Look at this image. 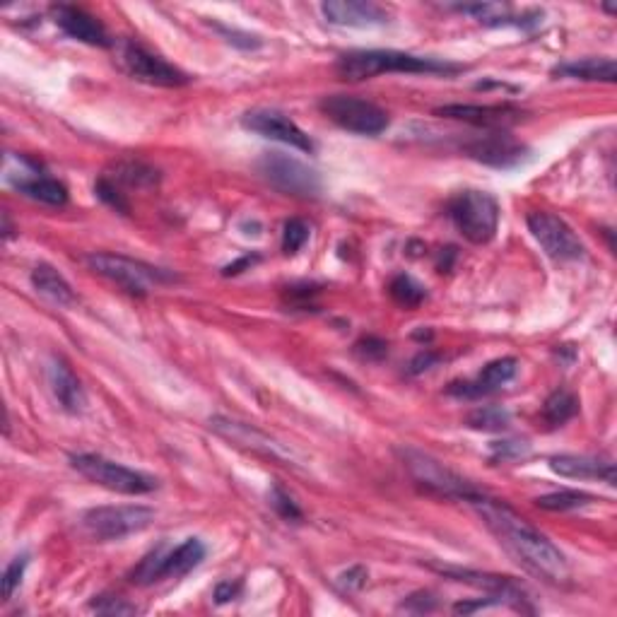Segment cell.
<instances>
[{
	"label": "cell",
	"instance_id": "6da1fadb",
	"mask_svg": "<svg viewBox=\"0 0 617 617\" xmlns=\"http://www.w3.org/2000/svg\"><path fill=\"white\" fill-rule=\"evenodd\" d=\"M470 504L485 521V526L495 533L499 543L524 564L528 572L550 584H564L569 579V562L564 552L519 511L511 509L502 499L490 497L487 492L475 497Z\"/></svg>",
	"mask_w": 617,
	"mask_h": 617
},
{
	"label": "cell",
	"instance_id": "7a4b0ae2",
	"mask_svg": "<svg viewBox=\"0 0 617 617\" xmlns=\"http://www.w3.org/2000/svg\"><path fill=\"white\" fill-rule=\"evenodd\" d=\"M461 70L463 66H458V63L405 54V51H350V54L340 56L336 63V73L348 82H362L386 73L454 75Z\"/></svg>",
	"mask_w": 617,
	"mask_h": 617
},
{
	"label": "cell",
	"instance_id": "3957f363",
	"mask_svg": "<svg viewBox=\"0 0 617 617\" xmlns=\"http://www.w3.org/2000/svg\"><path fill=\"white\" fill-rule=\"evenodd\" d=\"M403 468L408 470V475L413 478V483L425 490L427 495L442 497V499H458V502H473L475 497L483 495L485 490H480L478 485H473L470 480L458 475L456 470L444 466L442 461L425 454V451L413 449V446H405L398 449Z\"/></svg>",
	"mask_w": 617,
	"mask_h": 617
},
{
	"label": "cell",
	"instance_id": "277c9868",
	"mask_svg": "<svg viewBox=\"0 0 617 617\" xmlns=\"http://www.w3.org/2000/svg\"><path fill=\"white\" fill-rule=\"evenodd\" d=\"M451 222L470 244H487L495 239L499 227V203L495 196L485 191H468L456 193L446 205Z\"/></svg>",
	"mask_w": 617,
	"mask_h": 617
},
{
	"label": "cell",
	"instance_id": "5b68a950",
	"mask_svg": "<svg viewBox=\"0 0 617 617\" xmlns=\"http://www.w3.org/2000/svg\"><path fill=\"white\" fill-rule=\"evenodd\" d=\"M85 263L97 275L116 282L123 290L138 297L148 295L152 285H167V282L176 280V275L169 273V270L121 254H87Z\"/></svg>",
	"mask_w": 617,
	"mask_h": 617
},
{
	"label": "cell",
	"instance_id": "8992f818",
	"mask_svg": "<svg viewBox=\"0 0 617 617\" xmlns=\"http://www.w3.org/2000/svg\"><path fill=\"white\" fill-rule=\"evenodd\" d=\"M155 511L140 504H123V507H94L85 511L80 519L82 531L97 543L123 540L133 533H143L155 524Z\"/></svg>",
	"mask_w": 617,
	"mask_h": 617
},
{
	"label": "cell",
	"instance_id": "52a82bcc",
	"mask_svg": "<svg viewBox=\"0 0 617 617\" xmlns=\"http://www.w3.org/2000/svg\"><path fill=\"white\" fill-rule=\"evenodd\" d=\"M70 466H73L82 478L90 483L107 487L111 492L119 495H148V492L157 490V478L140 473V470L126 468L121 463L109 461V458L99 454H75L70 456Z\"/></svg>",
	"mask_w": 617,
	"mask_h": 617
},
{
	"label": "cell",
	"instance_id": "ba28073f",
	"mask_svg": "<svg viewBox=\"0 0 617 617\" xmlns=\"http://www.w3.org/2000/svg\"><path fill=\"white\" fill-rule=\"evenodd\" d=\"M319 109L328 121H333L343 131L369 135V138L384 133L391 123L389 114L379 104L355 97V94H328L321 99Z\"/></svg>",
	"mask_w": 617,
	"mask_h": 617
},
{
	"label": "cell",
	"instance_id": "9c48e42d",
	"mask_svg": "<svg viewBox=\"0 0 617 617\" xmlns=\"http://www.w3.org/2000/svg\"><path fill=\"white\" fill-rule=\"evenodd\" d=\"M256 167L258 174L280 193L295 198H319L323 188L319 172L299 162L297 157L285 155V152H263Z\"/></svg>",
	"mask_w": 617,
	"mask_h": 617
},
{
	"label": "cell",
	"instance_id": "30bf717a",
	"mask_svg": "<svg viewBox=\"0 0 617 617\" xmlns=\"http://www.w3.org/2000/svg\"><path fill=\"white\" fill-rule=\"evenodd\" d=\"M210 430H213L217 437L227 439L229 444L239 446V449L244 451H251V454L266 456L270 461L282 463V466H297L295 454H292L285 444H280L278 439H273L270 434L261 432L254 425H249V422L232 420V417L225 415H215L210 417Z\"/></svg>",
	"mask_w": 617,
	"mask_h": 617
},
{
	"label": "cell",
	"instance_id": "8fae6325",
	"mask_svg": "<svg viewBox=\"0 0 617 617\" xmlns=\"http://www.w3.org/2000/svg\"><path fill=\"white\" fill-rule=\"evenodd\" d=\"M526 225L533 239L540 244V249L545 251V256H550L552 261H581L586 256L581 239L562 217L552 215L548 210H536V213L526 217Z\"/></svg>",
	"mask_w": 617,
	"mask_h": 617
},
{
	"label": "cell",
	"instance_id": "7c38bea8",
	"mask_svg": "<svg viewBox=\"0 0 617 617\" xmlns=\"http://www.w3.org/2000/svg\"><path fill=\"white\" fill-rule=\"evenodd\" d=\"M434 572L444 574L446 579L461 581V584L473 586V589L485 591L487 596L497 598L499 605L509 603L516 610H528L526 603L531 601L524 586L519 584L514 577H502V574H490V572H475V569H463V567H451V564H430Z\"/></svg>",
	"mask_w": 617,
	"mask_h": 617
},
{
	"label": "cell",
	"instance_id": "4fadbf2b",
	"mask_svg": "<svg viewBox=\"0 0 617 617\" xmlns=\"http://www.w3.org/2000/svg\"><path fill=\"white\" fill-rule=\"evenodd\" d=\"M121 63L126 68V73L138 82L155 87H181L188 82V75L184 70L172 66L169 61H164L162 56L152 54L145 46L126 41L121 49Z\"/></svg>",
	"mask_w": 617,
	"mask_h": 617
},
{
	"label": "cell",
	"instance_id": "5bb4252c",
	"mask_svg": "<svg viewBox=\"0 0 617 617\" xmlns=\"http://www.w3.org/2000/svg\"><path fill=\"white\" fill-rule=\"evenodd\" d=\"M463 152L470 160L487 164L495 169H514L524 164L531 155V150L524 143L509 135L507 131H492L487 135H478V138L463 143Z\"/></svg>",
	"mask_w": 617,
	"mask_h": 617
},
{
	"label": "cell",
	"instance_id": "9a60e30c",
	"mask_svg": "<svg viewBox=\"0 0 617 617\" xmlns=\"http://www.w3.org/2000/svg\"><path fill=\"white\" fill-rule=\"evenodd\" d=\"M242 126L246 131H254L263 138L278 140L282 145H290L302 152H314V140L297 126L290 116L280 114L275 109H254L242 116Z\"/></svg>",
	"mask_w": 617,
	"mask_h": 617
},
{
	"label": "cell",
	"instance_id": "2e32d148",
	"mask_svg": "<svg viewBox=\"0 0 617 617\" xmlns=\"http://www.w3.org/2000/svg\"><path fill=\"white\" fill-rule=\"evenodd\" d=\"M519 372V360L516 357H499V360L487 362L475 379L470 381H454L449 384L446 393L456 398H483L487 393H495L502 389L504 384H509Z\"/></svg>",
	"mask_w": 617,
	"mask_h": 617
},
{
	"label": "cell",
	"instance_id": "e0dca14e",
	"mask_svg": "<svg viewBox=\"0 0 617 617\" xmlns=\"http://www.w3.org/2000/svg\"><path fill=\"white\" fill-rule=\"evenodd\" d=\"M54 20L56 25L63 29V34L75 41H82L87 46H99V49H107L111 46L109 32L104 29L102 22L97 17L87 13V10L75 8V5H54Z\"/></svg>",
	"mask_w": 617,
	"mask_h": 617
},
{
	"label": "cell",
	"instance_id": "ac0fdd59",
	"mask_svg": "<svg viewBox=\"0 0 617 617\" xmlns=\"http://www.w3.org/2000/svg\"><path fill=\"white\" fill-rule=\"evenodd\" d=\"M434 114L442 116V119H454V121H466L473 126L483 128H504L509 123H516L521 119V111L511 104H446V107L434 109Z\"/></svg>",
	"mask_w": 617,
	"mask_h": 617
},
{
	"label": "cell",
	"instance_id": "d6986e66",
	"mask_svg": "<svg viewBox=\"0 0 617 617\" xmlns=\"http://www.w3.org/2000/svg\"><path fill=\"white\" fill-rule=\"evenodd\" d=\"M321 13L331 25L338 27H379L389 22V10L364 0H328Z\"/></svg>",
	"mask_w": 617,
	"mask_h": 617
},
{
	"label": "cell",
	"instance_id": "ffe728a7",
	"mask_svg": "<svg viewBox=\"0 0 617 617\" xmlns=\"http://www.w3.org/2000/svg\"><path fill=\"white\" fill-rule=\"evenodd\" d=\"M552 473L572 480H603V483L615 485V463L610 458L598 456H577V454H560L550 458Z\"/></svg>",
	"mask_w": 617,
	"mask_h": 617
},
{
	"label": "cell",
	"instance_id": "44dd1931",
	"mask_svg": "<svg viewBox=\"0 0 617 617\" xmlns=\"http://www.w3.org/2000/svg\"><path fill=\"white\" fill-rule=\"evenodd\" d=\"M49 386H51V393H54V398L61 403V408L66 410V413L78 415L85 410V405H87L85 389H82L80 379L75 376L73 369L61 360V357H51Z\"/></svg>",
	"mask_w": 617,
	"mask_h": 617
},
{
	"label": "cell",
	"instance_id": "7402d4cb",
	"mask_svg": "<svg viewBox=\"0 0 617 617\" xmlns=\"http://www.w3.org/2000/svg\"><path fill=\"white\" fill-rule=\"evenodd\" d=\"M205 552H208V548H205L201 538H186L174 550H167L160 569V581L186 577L188 572H193L205 560Z\"/></svg>",
	"mask_w": 617,
	"mask_h": 617
},
{
	"label": "cell",
	"instance_id": "603a6c76",
	"mask_svg": "<svg viewBox=\"0 0 617 617\" xmlns=\"http://www.w3.org/2000/svg\"><path fill=\"white\" fill-rule=\"evenodd\" d=\"M552 75L584 82H615L617 80V66L613 58H581V61L560 63Z\"/></svg>",
	"mask_w": 617,
	"mask_h": 617
},
{
	"label": "cell",
	"instance_id": "cb8c5ba5",
	"mask_svg": "<svg viewBox=\"0 0 617 617\" xmlns=\"http://www.w3.org/2000/svg\"><path fill=\"white\" fill-rule=\"evenodd\" d=\"M32 285L39 295L51 299L54 304H61V307H70L75 302V292L70 282L56 268H51L49 263H39L32 270Z\"/></svg>",
	"mask_w": 617,
	"mask_h": 617
},
{
	"label": "cell",
	"instance_id": "d4e9b609",
	"mask_svg": "<svg viewBox=\"0 0 617 617\" xmlns=\"http://www.w3.org/2000/svg\"><path fill=\"white\" fill-rule=\"evenodd\" d=\"M17 191L22 193V196L32 198V201L44 203V205H66L68 203V188L61 184V181L51 179V176L37 174L32 176V179L20 181V184H15Z\"/></svg>",
	"mask_w": 617,
	"mask_h": 617
},
{
	"label": "cell",
	"instance_id": "484cf974",
	"mask_svg": "<svg viewBox=\"0 0 617 617\" xmlns=\"http://www.w3.org/2000/svg\"><path fill=\"white\" fill-rule=\"evenodd\" d=\"M579 413V398L572 391L557 389L552 391L543 403V420L550 427H562Z\"/></svg>",
	"mask_w": 617,
	"mask_h": 617
},
{
	"label": "cell",
	"instance_id": "4316f807",
	"mask_svg": "<svg viewBox=\"0 0 617 617\" xmlns=\"http://www.w3.org/2000/svg\"><path fill=\"white\" fill-rule=\"evenodd\" d=\"M466 425L478 432H502L511 425V413L502 405H483L466 417Z\"/></svg>",
	"mask_w": 617,
	"mask_h": 617
},
{
	"label": "cell",
	"instance_id": "83f0119b",
	"mask_svg": "<svg viewBox=\"0 0 617 617\" xmlns=\"http://www.w3.org/2000/svg\"><path fill=\"white\" fill-rule=\"evenodd\" d=\"M389 295L393 302L401 304V307L415 309L427 299V290L425 285H420V282L413 278V275L401 273L389 282Z\"/></svg>",
	"mask_w": 617,
	"mask_h": 617
},
{
	"label": "cell",
	"instance_id": "f1b7e54d",
	"mask_svg": "<svg viewBox=\"0 0 617 617\" xmlns=\"http://www.w3.org/2000/svg\"><path fill=\"white\" fill-rule=\"evenodd\" d=\"M111 181H121V184L145 188V186H155L157 181H160V174H157V169H152L143 162H119L116 164L114 179Z\"/></svg>",
	"mask_w": 617,
	"mask_h": 617
},
{
	"label": "cell",
	"instance_id": "f546056e",
	"mask_svg": "<svg viewBox=\"0 0 617 617\" xmlns=\"http://www.w3.org/2000/svg\"><path fill=\"white\" fill-rule=\"evenodd\" d=\"M593 502V495L579 490H560L552 495H543L536 499V504L545 511H574L581 507H589Z\"/></svg>",
	"mask_w": 617,
	"mask_h": 617
},
{
	"label": "cell",
	"instance_id": "4dcf8cb0",
	"mask_svg": "<svg viewBox=\"0 0 617 617\" xmlns=\"http://www.w3.org/2000/svg\"><path fill=\"white\" fill-rule=\"evenodd\" d=\"M164 555H167V545H160V548H155L150 552V555H145L143 560L138 562V567L131 572V584L135 586H150L155 584V581H160V569L164 562Z\"/></svg>",
	"mask_w": 617,
	"mask_h": 617
},
{
	"label": "cell",
	"instance_id": "1f68e13d",
	"mask_svg": "<svg viewBox=\"0 0 617 617\" xmlns=\"http://www.w3.org/2000/svg\"><path fill=\"white\" fill-rule=\"evenodd\" d=\"M268 504L273 507L275 514L280 516V519L292 521V524H299L302 521V509L297 507V502L292 499V495L287 490H282L280 485H273V490H270L268 495Z\"/></svg>",
	"mask_w": 617,
	"mask_h": 617
},
{
	"label": "cell",
	"instance_id": "d6a6232c",
	"mask_svg": "<svg viewBox=\"0 0 617 617\" xmlns=\"http://www.w3.org/2000/svg\"><path fill=\"white\" fill-rule=\"evenodd\" d=\"M307 239H309L307 222L297 220V217L285 222V227H282V251H285L287 256L297 254V251L307 244Z\"/></svg>",
	"mask_w": 617,
	"mask_h": 617
},
{
	"label": "cell",
	"instance_id": "836d02e7",
	"mask_svg": "<svg viewBox=\"0 0 617 617\" xmlns=\"http://www.w3.org/2000/svg\"><path fill=\"white\" fill-rule=\"evenodd\" d=\"M94 193H97V198L102 203H107L109 208H114L116 213L128 215L131 213V205H128L126 198H123V193L116 188V181H111L109 176H102V179L97 181V186H94Z\"/></svg>",
	"mask_w": 617,
	"mask_h": 617
},
{
	"label": "cell",
	"instance_id": "e575fe53",
	"mask_svg": "<svg viewBox=\"0 0 617 617\" xmlns=\"http://www.w3.org/2000/svg\"><path fill=\"white\" fill-rule=\"evenodd\" d=\"M27 562H29V557L22 555V557H15V560L10 562L8 567H5V572H3V601H10V598L15 596V591L20 589L22 577H25Z\"/></svg>",
	"mask_w": 617,
	"mask_h": 617
},
{
	"label": "cell",
	"instance_id": "d590c367",
	"mask_svg": "<svg viewBox=\"0 0 617 617\" xmlns=\"http://www.w3.org/2000/svg\"><path fill=\"white\" fill-rule=\"evenodd\" d=\"M531 446L528 442H519V439H504V442L492 444V461H519V458H526Z\"/></svg>",
	"mask_w": 617,
	"mask_h": 617
},
{
	"label": "cell",
	"instance_id": "8d00e7d4",
	"mask_svg": "<svg viewBox=\"0 0 617 617\" xmlns=\"http://www.w3.org/2000/svg\"><path fill=\"white\" fill-rule=\"evenodd\" d=\"M92 610H97V613L102 615H133L138 613V608L126 601V598L119 596H97L90 605Z\"/></svg>",
	"mask_w": 617,
	"mask_h": 617
},
{
	"label": "cell",
	"instance_id": "74e56055",
	"mask_svg": "<svg viewBox=\"0 0 617 617\" xmlns=\"http://www.w3.org/2000/svg\"><path fill=\"white\" fill-rule=\"evenodd\" d=\"M355 352L362 357V360L376 362V360H381V357L389 355V343L376 336H367V338L357 340Z\"/></svg>",
	"mask_w": 617,
	"mask_h": 617
},
{
	"label": "cell",
	"instance_id": "f35d334b",
	"mask_svg": "<svg viewBox=\"0 0 617 617\" xmlns=\"http://www.w3.org/2000/svg\"><path fill=\"white\" fill-rule=\"evenodd\" d=\"M338 584L345 593H355L364 589V584H367V569L360 567V564H357V567H350L348 572L340 574Z\"/></svg>",
	"mask_w": 617,
	"mask_h": 617
},
{
	"label": "cell",
	"instance_id": "ab89813d",
	"mask_svg": "<svg viewBox=\"0 0 617 617\" xmlns=\"http://www.w3.org/2000/svg\"><path fill=\"white\" fill-rule=\"evenodd\" d=\"M439 362H442V355H439V352L422 350V352H417L413 360H410V364H408V374H413V376H415V374H422V372H427V369L437 367Z\"/></svg>",
	"mask_w": 617,
	"mask_h": 617
},
{
	"label": "cell",
	"instance_id": "60d3db41",
	"mask_svg": "<svg viewBox=\"0 0 617 617\" xmlns=\"http://www.w3.org/2000/svg\"><path fill=\"white\" fill-rule=\"evenodd\" d=\"M220 32L225 34L229 44H234V46H242V49H258V46H261V39L254 37V34L229 32V29H225V27H220Z\"/></svg>",
	"mask_w": 617,
	"mask_h": 617
},
{
	"label": "cell",
	"instance_id": "b9f144b4",
	"mask_svg": "<svg viewBox=\"0 0 617 617\" xmlns=\"http://www.w3.org/2000/svg\"><path fill=\"white\" fill-rule=\"evenodd\" d=\"M239 593V584H232V581H222V584H217L215 589V601L220 605H225L229 601H234Z\"/></svg>",
	"mask_w": 617,
	"mask_h": 617
},
{
	"label": "cell",
	"instance_id": "7bdbcfd3",
	"mask_svg": "<svg viewBox=\"0 0 617 617\" xmlns=\"http://www.w3.org/2000/svg\"><path fill=\"white\" fill-rule=\"evenodd\" d=\"M410 603H417V608H413L415 613H427V610L434 608L432 593H413V596H410L403 605H410Z\"/></svg>",
	"mask_w": 617,
	"mask_h": 617
},
{
	"label": "cell",
	"instance_id": "ee69618b",
	"mask_svg": "<svg viewBox=\"0 0 617 617\" xmlns=\"http://www.w3.org/2000/svg\"><path fill=\"white\" fill-rule=\"evenodd\" d=\"M258 261V256H244V258H239L237 263H229V266L222 270V275H225V278H229V275H239V273H244L246 268L249 266H254V263Z\"/></svg>",
	"mask_w": 617,
	"mask_h": 617
},
{
	"label": "cell",
	"instance_id": "f6af8a7d",
	"mask_svg": "<svg viewBox=\"0 0 617 617\" xmlns=\"http://www.w3.org/2000/svg\"><path fill=\"white\" fill-rule=\"evenodd\" d=\"M3 237L10 239L13 237V225H10V215L3 213Z\"/></svg>",
	"mask_w": 617,
	"mask_h": 617
}]
</instances>
